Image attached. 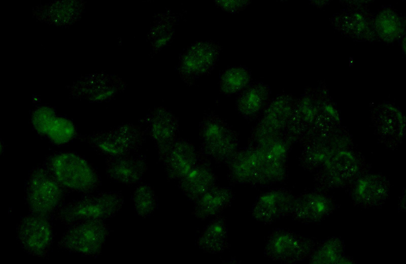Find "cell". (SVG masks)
<instances>
[{"instance_id":"9a60e30c","label":"cell","mask_w":406,"mask_h":264,"mask_svg":"<svg viewBox=\"0 0 406 264\" xmlns=\"http://www.w3.org/2000/svg\"><path fill=\"white\" fill-rule=\"evenodd\" d=\"M201 156L192 143L179 137L158 159L168 179L178 181L193 168Z\"/></svg>"},{"instance_id":"4316f807","label":"cell","mask_w":406,"mask_h":264,"mask_svg":"<svg viewBox=\"0 0 406 264\" xmlns=\"http://www.w3.org/2000/svg\"><path fill=\"white\" fill-rule=\"evenodd\" d=\"M376 36L387 42L397 40L403 34L404 22L402 17L390 8L379 12L374 18Z\"/></svg>"},{"instance_id":"f1b7e54d","label":"cell","mask_w":406,"mask_h":264,"mask_svg":"<svg viewBox=\"0 0 406 264\" xmlns=\"http://www.w3.org/2000/svg\"><path fill=\"white\" fill-rule=\"evenodd\" d=\"M387 185L378 175H370L359 179L355 187L356 196L365 203H375L386 196Z\"/></svg>"},{"instance_id":"d6986e66","label":"cell","mask_w":406,"mask_h":264,"mask_svg":"<svg viewBox=\"0 0 406 264\" xmlns=\"http://www.w3.org/2000/svg\"><path fill=\"white\" fill-rule=\"evenodd\" d=\"M203 157L201 155L193 168L178 181L179 190L192 202L216 185V176Z\"/></svg>"},{"instance_id":"cb8c5ba5","label":"cell","mask_w":406,"mask_h":264,"mask_svg":"<svg viewBox=\"0 0 406 264\" xmlns=\"http://www.w3.org/2000/svg\"><path fill=\"white\" fill-rule=\"evenodd\" d=\"M227 233L226 220L219 215L214 218L204 228L196 240V245L205 253H221L229 246Z\"/></svg>"},{"instance_id":"8fae6325","label":"cell","mask_w":406,"mask_h":264,"mask_svg":"<svg viewBox=\"0 0 406 264\" xmlns=\"http://www.w3.org/2000/svg\"><path fill=\"white\" fill-rule=\"evenodd\" d=\"M47 217L30 213L23 217L18 224L17 239L27 253L39 257L47 254L53 238L51 225Z\"/></svg>"},{"instance_id":"4dcf8cb0","label":"cell","mask_w":406,"mask_h":264,"mask_svg":"<svg viewBox=\"0 0 406 264\" xmlns=\"http://www.w3.org/2000/svg\"><path fill=\"white\" fill-rule=\"evenodd\" d=\"M340 246L336 241L330 242L325 245L320 249L313 259L317 258V262H327L337 261L340 258Z\"/></svg>"},{"instance_id":"83f0119b","label":"cell","mask_w":406,"mask_h":264,"mask_svg":"<svg viewBox=\"0 0 406 264\" xmlns=\"http://www.w3.org/2000/svg\"><path fill=\"white\" fill-rule=\"evenodd\" d=\"M251 73L248 68L242 65L231 67L220 75L219 90L227 96L238 94L251 83Z\"/></svg>"},{"instance_id":"f546056e","label":"cell","mask_w":406,"mask_h":264,"mask_svg":"<svg viewBox=\"0 0 406 264\" xmlns=\"http://www.w3.org/2000/svg\"><path fill=\"white\" fill-rule=\"evenodd\" d=\"M131 199L136 214L142 218L150 217L157 209V196L149 184H139L133 191Z\"/></svg>"},{"instance_id":"5bb4252c","label":"cell","mask_w":406,"mask_h":264,"mask_svg":"<svg viewBox=\"0 0 406 264\" xmlns=\"http://www.w3.org/2000/svg\"><path fill=\"white\" fill-rule=\"evenodd\" d=\"M126 84L118 76L97 73L86 76L71 87L73 95L93 102L111 100L126 88Z\"/></svg>"},{"instance_id":"d4e9b609","label":"cell","mask_w":406,"mask_h":264,"mask_svg":"<svg viewBox=\"0 0 406 264\" xmlns=\"http://www.w3.org/2000/svg\"><path fill=\"white\" fill-rule=\"evenodd\" d=\"M327 177L336 184L353 177L358 171V162L351 151L340 149L334 151L324 162Z\"/></svg>"},{"instance_id":"9c48e42d","label":"cell","mask_w":406,"mask_h":264,"mask_svg":"<svg viewBox=\"0 0 406 264\" xmlns=\"http://www.w3.org/2000/svg\"><path fill=\"white\" fill-rule=\"evenodd\" d=\"M227 164L231 183L266 185V160L259 145H249L239 149Z\"/></svg>"},{"instance_id":"7a4b0ae2","label":"cell","mask_w":406,"mask_h":264,"mask_svg":"<svg viewBox=\"0 0 406 264\" xmlns=\"http://www.w3.org/2000/svg\"><path fill=\"white\" fill-rule=\"evenodd\" d=\"M200 154L219 163L227 164L239 151V136L224 119L210 113L199 124Z\"/></svg>"},{"instance_id":"5b68a950","label":"cell","mask_w":406,"mask_h":264,"mask_svg":"<svg viewBox=\"0 0 406 264\" xmlns=\"http://www.w3.org/2000/svg\"><path fill=\"white\" fill-rule=\"evenodd\" d=\"M109 234L105 221L89 220L70 225L58 242L67 251L84 256L99 255Z\"/></svg>"},{"instance_id":"e0dca14e","label":"cell","mask_w":406,"mask_h":264,"mask_svg":"<svg viewBox=\"0 0 406 264\" xmlns=\"http://www.w3.org/2000/svg\"><path fill=\"white\" fill-rule=\"evenodd\" d=\"M147 169V159L143 154H131L106 158L107 175L120 183L126 185L139 183Z\"/></svg>"},{"instance_id":"ffe728a7","label":"cell","mask_w":406,"mask_h":264,"mask_svg":"<svg viewBox=\"0 0 406 264\" xmlns=\"http://www.w3.org/2000/svg\"><path fill=\"white\" fill-rule=\"evenodd\" d=\"M270 87L262 82L250 83L236 98L235 108L243 118L252 120L259 116L271 100Z\"/></svg>"},{"instance_id":"30bf717a","label":"cell","mask_w":406,"mask_h":264,"mask_svg":"<svg viewBox=\"0 0 406 264\" xmlns=\"http://www.w3.org/2000/svg\"><path fill=\"white\" fill-rule=\"evenodd\" d=\"M309 240L292 232L278 228L268 236L264 255L269 259L291 263L303 260L311 249Z\"/></svg>"},{"instance_id":"2e32d148","label":"cell","mask_w":406,"mask_h":264,"mask_svg":"<svg viewBox=\"0 0 406 264\" xmlns=\"http://www.w3.org/2000/svg\"><path fill=\"white\" fill-rule=\"evenodd\" d=\"M36 130L57 145L65 144L76 134L73 123L68 119L57 115L55 111L46 106L37 107L31 116Z\"/></svg>"},{"instance_id":"ba28073f","label":"cell","mask_w":406,"mask_h":264,"mask_svg":"<svg viewBox=\"0 0 406 264\" xmlns=\"http://www.w3.org/2000/svg\"><path fill=\"white\" fill-rule=\"evenodd\" d=\"M221 50L219 43L212 40L197 41L191 44L179 59L178 72L181 79L191 85L196 79L210 73L217 64Z\"/></svg>"},{"instance_id":"ac0fdd59","label":"cell","mask_w":406,"mask_h":264,"mask_svg":"<svg viewBox=\"0 0 406 264\" xmlns=\"http://www.w3.org/2000/svg\"><path fill=\"white\" fill-rule=\"evenodd\" d=\"M332 22L336 29L350 38L368 41L376 39L374 18L365 10L341 12L333 17Z\"/></svg>"},{"instance_id":"7402d4cb","label":"cell","mask_w":406,"mask_h":264,"mask_svg":"<svg viewBox=\"0 0 406 264\" xmlns=\"http://www.w3.org/2000/svg\"><path fill=\"white\" fill-rule=\"evenodd\" d=\"M233 198L229 187L216 185L193 202L192 214L200 220L215 218L230 205Z\"/></svg>"},{"instance_id":"52a82bcc","label":"cell","mask_w":406,"mask_h":264,"mask_svg":"<svg viewBox=\"0 0 406 264\" xmlns=\"http://www.w3.org/2000/svg\"><path fill=\"white\" fill-rule=\"evenodd\" d=\"M147 135L142 125L130 123L95 134L92 138L94 147L108 157L133 154L143 146Z\"/></svg>"},{"instance_id":"3957f363","label":"cell","mask_w":406,"mask_h":264,"mask_svg":"<svg viewBox=\"0 0 406 264\" xmlns=\"http://www.w3.org/2000/svg\"><path fill=\"white\" fill-rule=\"evenodd\" d=\"M47 168L62 187L73 191L91 192L99 184L95 170L74 153L65 152L53 155Z\"/></svg>"},{"instance_id":"8992f818","label":"cell","mask_w":406,"mask_h":264,"mask_svg":"<svg viewBox=\"0 0 406 264\" xmlns=\"http://www.w3.org/2000/svg\"><path fill=\"white\" fill-rule=\"evenodd\" d=\"M295 102L286 93L271 99L251 132L249 145H258L285 134Z\"/></svg>"},{"instance_id":"1f68e13d","label":"cell","mask_w":406,"mask_h":264,"mask_svg":"<svg viewBox=\"0 0 406 264\" xmlns=\"http://www.w3.org/2000/svg\"><path fill=\"white\" fill-rule=\"evenodd\" d=\"M214 3L216 6L223 11L235 14L246 9L251 2L247 0H218L214 1Z\"/></svg>"},{"instance_id":"6da1fadb","label":"cell","mask_w":406,"mask_h":264,"mask_svg":"<svg viewBox=\"0 0 406 264\" xmlns=\"http://www.w3.org/2000/svg\"><path fill=\"white\" fill-rule=\"evenodd\" d=\"M124 203V197L121 193L102 192L61 205L54 216L56 220L69 225L89 220L105 221L116 216Z\"/></svg>"},{"instance_id":"44dd1931","label":"cell","mask_w":406,"mask_h":264,"mask_svg":"<svg viewBox=\"0 0 406 264\" xmlns=\"http://www.w3.org/2000/svg\"><path fill=\"white\" fill-rule=\"evenodd\" d=\"M373 117L376 129L382 140L394 143L402 139L405 118L397 107L389 104H382L376 109Z\"/></svg>"},{"instance_id":"484cf974","label":"cell","mask_w":406,"mask_h":264,"mask_svg":"<svg viewBox=\"0 0 406 264\" xmlns=\"http://www.w3.org/2000/svg\"><path fill=\"white\" fill-rule=\"evenodd\" d=\"M329 209L324 196L312 193L302 194L295 198L291 214L301 221H311L321 217Z\"/></svg>"},{"instance_id":"4fadbf2b","label":"cell","mask_w":406,"mask_h":264,"mask_svg":"<svg viewBox=\"0 0 406 264\" xmlns=\"http://www.w3.org/2000/svg\"><path fill=\"white\" fill-rule=\"evenodd\" d=\"M295 197L287 189H273L260 194L251 214L257 221L268 224L291 214Z\"/></svg>"},{"instance_id":"7c38bea8","label":"cell","mask_w":406,"mask_h":264,"mask_svg":"<svg viewBox=\"0 0 406 264\" xmlns=\"http://www.w3.org/2000/svg\"><path fill=\"white\" fill-rule=\"evenodd\" d=\"M146 133L154 142L160 157L179 138L178 118L164 107L154 108L142 120Z\"/></svg>"},{"instance_id":"603a6c76","label":"cell","mask_w":406,"mask_h":264,"mask_svg":"<svg viewBox=\"0 0 406 264\" xmlns=\"http://www.w3.org/2000/svg\"><path fill=\"white\" fill-rule=\"evenodd\" d=\"M83 7V3L77 1H56L37 6L33 14L37 19L48 24L64 26L80 18Z\"/></svg>"},{"instance_id":"277c9868","label":"cell","mask_w":406,"mask_h":264,"mask_svg":"<svg viewBox=\"0 0 406 264\" xmlns=\"http://www.w3.org/2000/svg\"><path fill=\"white\" fill-rule=\"evenodd\" d=\"M62 186L48 168L32 171L25 186V200L31 213L48 217L60 206Z\"/></svg>"}]
</instances>
